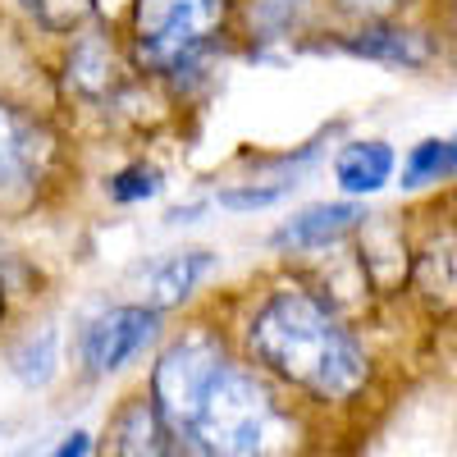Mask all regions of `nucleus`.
<instances>
[{
    "label": "nucleus",
    "instance_id": "obj_1",
    "mask_svg": "<svg viewBox=\"0 0 457 457\" xmlns=\"http://www.w3.org/2000/svg\"><path fill=\"white\" fill-rule=\"evenodd\" d=\"M151 407L183 457H279L293 444V421L275 394L202 329L156 357Z\"/></svg>",
    "mask_w": 457,
    "mask_h": 457
},
{
    "label": "nucleus",
    "instance_id": "obj_2",
    "mask_svg": "<svg viewBox=\"0 0 457 457\" xmlns=\"http://www.w3.org/2000/svg\"><path fill=\"white\" fill-rule=\"evenodd\" d=\"M252 357L320 403H348L361 394L370 361L353 329L307 288H279L247 325Z\"/></svg>",
    "mask_w": 457,
    "mask_h": 457
},
{
    "label": "nucleus",
    "instance_id": "obj_3",
    "mask_svg": "<svg viewBox=\"0 0 457 457\" xmlns=\"http://www.w3.org/2000/svg\"><path fill=\"white\" fill-rule=\"evenodd\" d=\"M228 19V0H137L133 46L151 73H179L193 64Z\"/></svg>",
    "mask_w": 457,
    "mask_h": 457
},
{
    "label": "nucleus",
    "instance_id": "obj_4",
    "mask_svg": "<svg viewBox=\"0 0 457 457\" xmlns=\"http://www.w3.org/2000/svg\"><path fill=\"white\" fill-rule=\"evenodd\" d=\"M55 161L51 129L23 105L0 96V211H28L42 197Z\"/></svg>",
    "mask_w": 457,
    "mask_h": 457
},
{
    "label": "nucleus",
    "instance_id": "obj_5",
    "mask_svg": "<svg viewBox=\"0 0 457 457\" xmlns=\"http://www.w3.org/2000/svg\"><path fill=\"white\" fill-rule=\"evenodd\" d=\"M161 312L129 302V307H110L83 329V366L87 375H114L124 361H133L151 338H156Z\"/></svg>",
    "mask_w": 457,
    "mask_h": 457
},
{
    "label": "nucleus",
    "instance_id": "obj_6",
    "mask_svg": "<svg viewBox=\"0 0 457 457\" xmlns=\"http://www.w3.org/2000/svg\"><path fill=\"white\" fill-rule=\"evenodd\" d=\"M96 457H179V453L161 426L156 407H151V398H129L110 416Z\"/></svg>",
    "mask_w": 457,
    "mask_h": 457
},
{
    "label": "nucleus",
    "instance_id": "obj_7",
    "mask_svg": "<svg viewBox=\"0 0 457 457\" xmlns=\"http://www.w3.org/2000/svg\"><path fill=\"white\" fill-rule=\"evenodd\" d=\"M211 265H215L211 252H170V256H161L142 279V307H151V312L179 307V302L193 297V288L211 275Z\"/></svg>",
    "mask_w": 457,
    "mask_h": 457
},
{
    "label": "nucleus",
    "instance_id": "obj_8",
    "mask_svg": "<svg viewBox=\"0 0 457 457\" xmlns=\"http://www.w3.org/2000/svg\"><path fill=\"white\" fill-rule=\"evenodd\" d=\"M361 220H366V211H361V206H348V202L307 206L302 215H293V220L279 228L275 243H279V247H329V243H338L343 234H353Z\"/></svg>",
    "mask_w": 457,
    "mask_h": 457
},
{
    "label": "nucleus",
    "instance_id": "obj_9",
    "mask_svg": "<svg viewBox=\"0 0 457 457\" xmlns=\"http://www.w3.org/2000/svg\"><path fill=\"white\" fill-rule=\"evenodd\" d=\"M389 174H394L389 142H348L338 151V161H334L338 187H343V193H353V197L379 193V187L389 183Z\"/></svg>",
    "mask_w": 457,
    "mask_h": 457
},
{
    "label": "nucleus",
    "instance_id": "obj_10",
    "mask_svg": "<svg viewBox=\"0 0 457 457\" xmlns=\"http://www.w3.org/2000/svg\"><path fill=\"white\" fill-rule=\"evenodd\" d=\"M353 55H370V60H389V64H426V46L416 42L411 32H385V28H370V32H357L348 37Z\"/></svg>",
    "mask_w": 457,
    "mask_h": 457
},
{
    "label": "nucleus",
    "instance_id": "obj_11",
    "mask_svg": "<svg viewBox=\"0 0 457 457\" xmlns=\"http://www.w3.org/2000/svg\"><path fill=\"white\" fill-rule=\"evenodd\" d=\"M453 165H457V151L448 137H430L411 151L407 161V187H426V183H439V179H453Z\"/></svg>",
    "mask_w": 457,
    "mask_h": 457
},
{
    "label": "nucleus",
    "instance_id": "obj_12",
    "mask_svg": "<svg viewBox=\"0 0 457 457\" xmlns=\"http://www.w3.org/2000/svg\"><path fill=\"white\" fill-rule=\"evenodd\" d=\"M156 193H161V170H151V165H133V170L110 179V197L114 202H146Z\"/></svg>",
    "mask_w": 457,
    "mask_h": 457
},
{
    "label": "nucleus",
    "instance_id": "obj_13",
    "mask_svg": "<svg viewBox=\"0 0 457 457\" xmlns=\"http://www.w3.org/2000/svg\"><path fill=\"white\" fill-rule=\"evenodd\" d=\"M293 183H275V187H228L220 193V206L228 211H261V206H275L279 197H288Z\"/></svg>",
    "mask_w": 457,
    "mask_h": 457
},
{
    "label": "nucleus",
    "instance_id": "obj_14",
    "mask_svg": "<svg viewBox=\"0 0 457 457\" xmlns=\"http://www.w3.org/2000/svg\"><path fill=\"white\" fill-rule=\"evenodd\" d=\"M302 10H307V0H256V23L265 32H284Z\"/></svg>",
    "mask_w": 457,
    "mask_h": 457
},
{
    "label": "nucleus",
    "instance_id": "obj_15",
    "mask_svg": "<svg viewBox=\"0 0 457 457\" xmlns=\"http://www.w3.org/2000/svg\"><path fill=\"white\" fill-rule=\"evenodd\" d=\"M51 357H55V334H42V348L32 343V348L19 357V375L23 379H46L51 375Z\"/></svg>",
    "mask_w": 457,
    "mask_h": 457
},
{
    "label": "nucleus",
    "instance_id": "obj_16",
    "mask_svg": "<svg viewBox=\"0 0 457 457\" xmlns=\"http://www.w3.org/2000/svg\"><path fill=\"white\" fill-rule=\"evenodd\" d=\"M394 5H398V0H343V10L361 14V19H379V14H389Z\"/></svg>",
    "mask_w": 457,
    "mask_h": 457
},
{
    "label": "nucleus",
    "instance_id": "obj_17",
    "mask_svg": "<svg viewBox=\"0 0 457 457\" xmlns=\"http://www.w3.org/2000/svg\"><path fill=\"white\" fill-rule=\"evenodd\" d=\"M87 453H92V435H87V430H73L51 457H87Z\"/></svg>",
    "mask_w": 457,
    "mask_h": 457
},
{
    "label": "nucleus",
    "instance_id": "obj_18",
    "mask_svg": "<svg viewBox=\"0 0 457 457\" xmlns=\"http://www.w3.org/2000/svg\"><path fill=\"white\" fill-rule=\"evenodd\" d=\"M0 320H5V288H0Z\"/></svg>",
    "mask_w": 457,
    "mask_h": 457
}]
</instances>
